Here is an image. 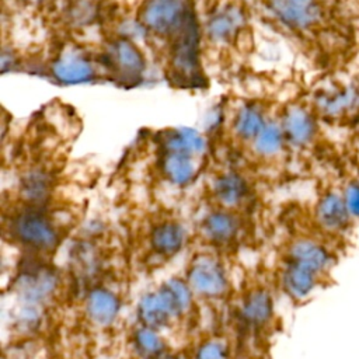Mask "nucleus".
I'll use <instances>...</instances> for the list:
<instances>
[{"instance_id":"obj_8","label":"nucleus","mask_w":359,"mask_h":359,"mask_svg":"<svg viewBox=\"0 0 359 359\" xmlns=\"http://www.w3.org/2000/svg\"><path fill=\"white\" fill-rule=\"evenodd\" d=\"M137 313L143 325L151 330L165 325L168 320L175 316L168 299L161 290L143 296L139 303Z\"/></svg>"},{"instance_id":"obj_12","label":"nucleus","mask_w":359,"mask_h":359,"mask_svg":"<svg viewBox=\"0 0 359 359\" xmlns=\"http://www.w3.org/2000/svg\"><path fill=\"white\" fill-rule=\"evenodd\" d=\"M55 76L63 83H81L91 77L90 65L74 53L63 55L53 67Z\"/></svg>"},{"instance_id":"obj_22","label":"nucleus","mask_w":359,"mask_h":359,"mask_svg":"<svg viewBox=\"0 0 359 359\" xmlns=\"http://www.w3.org/2000/svg\"><path fill=\"white\" fill-rule=\"evenodd\" d=\"M48 178L43 172H31L22 184V191L25 196L31 201H41L48 192Z\"/></svg>"},{"instance_id":"obj_17","label":"nucleus","mask_w":359,"mask_h":359,"mask_svg":"<svg viewBox=\"0 0 359 359\" xmlns=\"http://www.w3.org/2000/svg\"><path fill=\"white\" fill-rule=\"evenodd\" d=\"M160 290L168 299L175 316H180L189 309L192 302V293L191 287L184 280L172 278L168 282H165Z\"/></svg>"},{"instance_id":"obj_15","label":"nucleus","mask_w":359,"mask_h":359,"mask_svg":"<svg viewBox=\"0 0 359 359\" xmlns=\"http://www.w3.org/2000/svg\"><path fill=\"white\" fill-rule=\"evenodd\" d=\"M164 143L171 150L170 153H182L188 156L191 153H198L203 147V142L198 133L189 129L168 132Z\"/></svg>"},{"instance_id":"obj_18","label":"nucleus","mask_w":359,"mask_h":359,"mask_svg":"<svg viewBox=\"0 0 359 359\" xmlns=\"http://www.w3.org/2000/svg\"><path fill=\"white\" fill-rule=\"evenodd\" d=\"M164 171L172 182L182 185L191 181L195 167L188 154L170 153L164 163Z\"/></svg>"},{"instance_id":"obj_3","label":"nucleus","mask_w":359,"mask_h":359,"mask_svg":"<svg viewBox=\"0 0 359 359\" xmlns=\"http://www.w3.org/2000/svg\"><path fill=\"white\" fill-rule=\"evenodd\" d=\"M187 18L181 0H149L143 10L144 24L158 34L178 31Z\"/></svg>"},{"instance_id":"obj_23","label":"nucleus","mask_w":359,"mask_h":359,"mask_svg":"<svg viewBox=\"0 0 359 359\" xmlns=\"http://www.w3.org/2000/svg\"><path fill=\"white\" fill-rule=\"evenodd\" d=\"M262 121L259 118V115L252 111V109H244L237 119V130L238 133H241L243 136H258L259 132L262 130Z\"/></svg>"},{"instance_id":"obj_14","label":"nucleus","mask_w":359,"mask_h":359,"mask_svg":"<svg viewBox=\"0 0 359 359\" xmlns=\"http://www.w3.org/2000/svg\"><path fill=\"white\" fill-rule=\"evenodd\" d=\"M112 65L125 74H139L143 67V60L140 53L129 42H116L111 50Z\"/></svg>"},{"instance_id":"obj_10","label":"nucleus","mask_w":359,"mask_h":359,"mask_svg":"<svg viewBox=\"0 0 359 359\" xmlns=\"http://www.w3.org/2000/svg\"><path fill=\"white\" fill-rule=\"evenodd\" d=\"M318 273L314 271L289 261L282 275V283L285 290L294 299L307 297L317 285Z\"/></svg>"},{"instance_id":"obj_16","label":"nucleus","mask_w":359,"mask_h":359,"mask_svg":"<svg viewBox=\"0 0 359 359\" xmlns=\"http://www.w3.org/2000/svg\"><path fill=\"white\" fill-rule=\"evenodd\" d=\"M205 233L213 241L224 243L234 237L237 231L236 220L226 213H213L205 220Z\"/></svg>"},{"instance_id":"obj_9","label":"nucleus","mask_w":359,"mask_h":359,"mask_svg":"<svg viewBox=\"0 0 359 359\" xmlns=\"http://www.w3.org/2000/svg\"><path fill=\"white\" fill-rule=\"evenodd\" d=\"M87 313L98 325L111 324L119 313V300L108 289L98 287L90 292L87 297Z\"/></svg>"},{"instance_id":"obj_20","label":"nucleus","mask_w":359,"mask_h":359,"mask_svg":"<svg viewBox=\"0 0 359 359\" xmlns=\"http://www.w3.org/2000/svg\"><path fill=\"white\" fill-rule=\"evenodd\" d=\"M216 194L224 203L233 205L244 198L245 187L240 178L229 175L216 184Z\"/></svg>"},{"instance_id":"obj_13","label":"nucleus","mask_w":359,"mask_h":359,"mask_svg":"<svg viewBox=\"0 0 359 359\" xmlns=\"http://www.w3.org/2000/svg\"><path fill=\"white\" fill-rule=\"evenodd\" d=\"M184 243V231L177 223L160 224L151 236L153 248L161 255H172L178 252Z\"/></svg>"},{"instance_id":"obj_21","label":"nucleus","mask_w":359,"mask_h":359,"mask_svg":"<svg viewBox=\"0 0 359 359\" xmlns=\"http://www.w3.org/2000/svg\"><path fill=\"white\" fill-rule=\"evenodd\" d=\"M282 144V130L276 125L264 126L257 136V149L264 154H271L279 150Z\"/></svg>"},{"instance_id":"obj_1","label":"nucleus","mask_w":359,"mask_h":359,"mask_svg":"<svg viewBox=\"0 0 359 359\" xmlns=\"http://www.w3.org/2000/svg\"><path fill=\"white\" fill-rule=\"evenodd\" d=\"M339 165L337 167L334 181L321 192L316 206L317 223L324 231L331 234L346 233L355 222L345 202L342 184H341Z\"/></svg>"},{"instance_id":"obj_4","label":"nucleus","mask_w":359,"mask_h":359,"mask_svg":"<svg viewBox=\"0 0 359 359\" xmlns=\"http://www.w3.org/2000/svg\"><path fill=\"white\" fill-rule=\"evenodd\" d=\"M188 279L191 287L206 297L222 296L227 286L224 271L209 257H201L192 262Z\"/></svg>"},{"instance_id":"obj_7","label":"nucleus","mask_w":359,"mask_h":359,"mask_svg":"<svg viewBox=\"0 0 359 359\" xmlns=\"http://www.w3.org/2000/svg\"><path fill=\"white\" fill-rule=\"evenodd\" d=\"M289 261L300 264L320 275L331 266L334 255L324 244L310 238H302L292 244L289 250Z\"/></svg>"},{"instance_id":"obj_6","label":"nucleus","mask_w":359,"mask_h":359,"mask_svg":"<svg viewBox=\"0 0 359 359\" xmlns=\"http://www.w3.org/2000/svg\"><path fill=\"white\" fill-rule=\"evenodd\" d=\"M18 290L28 303H39L50 296L56 287V273L45 266L27 268L17 280Z\"/></svg>"},{"instance_id":"obj_25","label":"nucleus","mask_w":359,"mask_h":359,"mask_svg":"<svg viewBox=\"0 0 359 359\" xmlns=\"http://www.w3.org/2000/svg\"><path fill=\"white\" fill-rule=\"evenodd\" d=\"M346 133H348V146L355 149V146L359 143V101L355 108V112H353V116L351 119Z\"/></svg>"},{"instance_id":"obj_19","label":"nucleus","mask_w":359,"mask_h":359,"mask_svg":"<svg viewBox=\"0 0 359 359\" xmlns=\"http://www.w3.org/2000/svg\"><path fill=\"white\" fill-rule=\"evenodd\" d=\"M135 346H136V351L143 358H154V359L163 355V349H164V344L158 337V334L154 330L147 327H143L136 331Z\"/></svg>"},{"instance_id":"obj_2","label":"nucleus","mask_w":359,"mask_h":359,"mask_svg":"<svg viewBox=\"0 0 359 359\" xmlns=\"http://www.w3.org/2000/svg\"><path fill=\"white\" fill-rule=\"evenodd\" d=\"M13 234L25 245L46 251L52 250L57 243V234L50 222L35 212L20 215L11 224Z\"/></svg>"},{"instance_id":"obj_5","label":"nucleus","mask_w":359,"mask_h":359,"mask_svg":"<svg viewBox=\"0 0 359 359\" xmlns=\"http://www.w3.org/2000/svg\"><path fill=\"white\" fill-rule=\"evenodd\" d=\"M317 119L318 118H316V115L310 112L307 108L302 105H296L289 109L285 118V123H283L285 135L294 146H299V147L309 146L314 143L320 132Z\"/></svg>"},{"instance_id":"obj_11","label":"nucleus","mask_w":359,"mask_h":359,"mask_svg":"<svg viewBox=\"0 0 359 359\" xmlns=\"http://www.w3.org/2000/svg\"><path fill=\"white\" fill-rule=\"evenodd\" d=\"M243 318L252 325H262L272 316V300L265 290H257L248 294L241 309Z\"/></svg>"},{"instance_id":"obj_24","label":"nucleus","mask_w":359,"mask_h":359,"mask_svg":"<svg viewBox=\"0 0 359 359\" xmlns=\"http://www.w3.org/2000/svg\"><path fill=\"white\" fill-rule=\"evenodd\" d=\"M226 348L217 341L205 342L196 353V359H226Z\"/></svg>"},{"instance_id":"obj_26","label":"nucleus","mask_w":359,"mask_h":359,"mask_svg":"<svg viewBox=\"0 0 359 359\" xmlns=\"http://www.w3.org/2000/svg\"><path fill=\"white\" fill-rule=\"evenodd\" d=\"M157 359H177V358L172 355H160Z\"/></svg>"}]
</instances>
